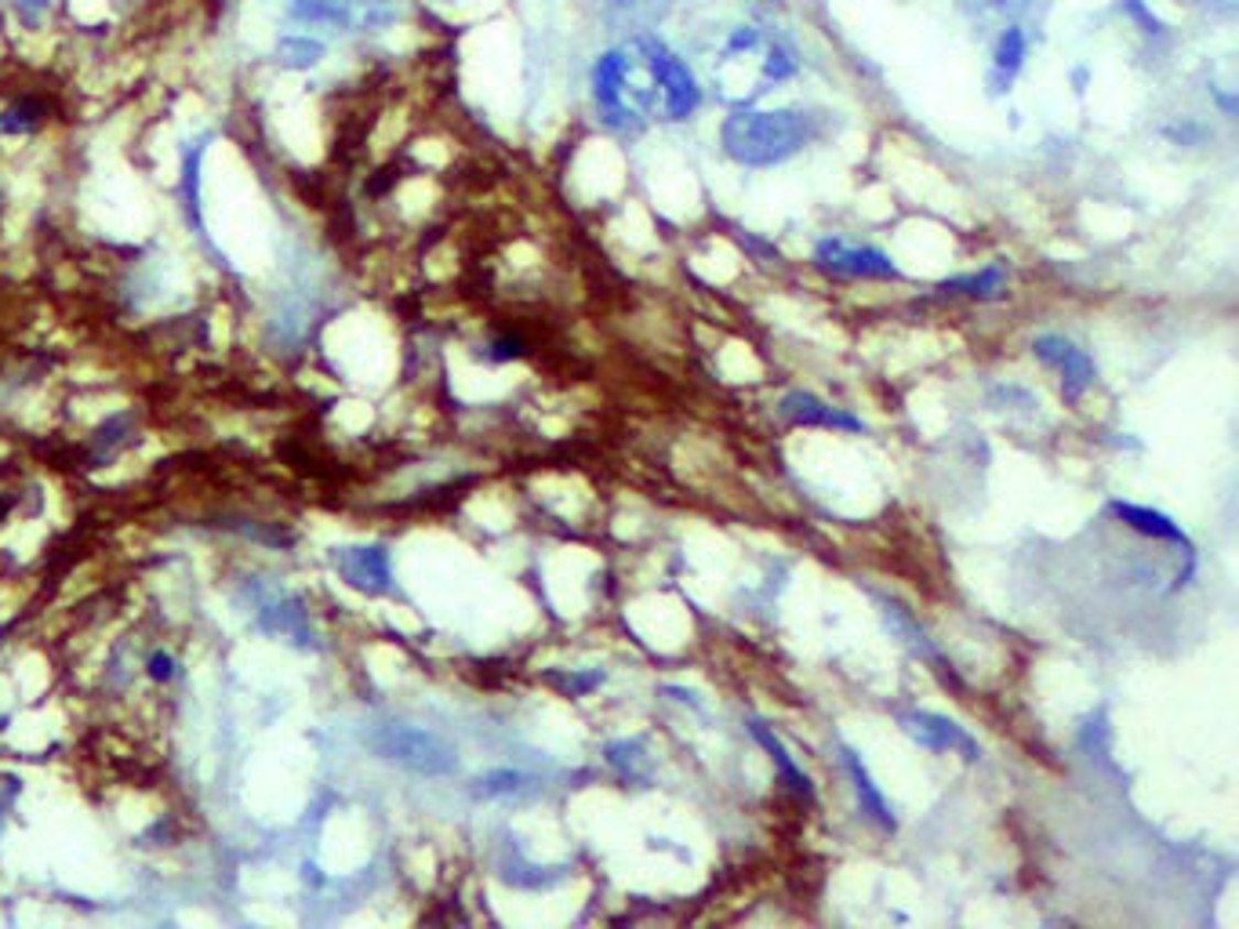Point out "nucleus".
Here are the masks:
<instances>
[{
  "mask_svg": "<svg viewBox=\"0 0 1239 929\" xmlns=\"http://www.w3.org/2000/svg\"><path fill=\"white\" fill-rule=\"evenodd\" d=\"M589 88L600 120L615 131H637L651 113H662V88L648 58L643 33H633L626 44L611 47L593 63Z\"/></svg>",
  "mask_w": 1239,
  "mask_h": 929,
  "instance_id": "nucleus-1",
  "label": "nucleus"
},
{
  "mask_svg": "<svg viewBox=\"0 0 1239 929\" xmlns=\"http://www.w3.org/2000/svg\"><path fill=\"white\" fill-rule=\"evenodd\" d=\"M815 117L804 109H735L720 128V145L742 167H774L815 139Z\"/></svg>",
  "mask_w": 1239,
  "mask_h": 929,
  "instance_id": "nucleus-2",
  "label": "nucleus"
},
{
  "mask_svg": "<svg viewBox=\"0 0 1239 929\" xmlns=\"http://www.w3.org/2000/svg\"><path fill=\"white\" fill-rule=\"evenodd\" d=\"M796 73L793 47L779 36L763 33L757 26H735L724 36L720 52L713 58V77L727 88V99L752 102L760 99L771 84H782Z\"/></svg>",
  "mask_w": 1239,
  "mask_h": 929,
  "instance_id": "nucleus-3",
  "label": "nucleus"
},
{
  "mask_svg": "<svg viewBox=\"0 0 1239 929\" xmlns=\"http://www.w3.org/2000/svg\"><path fill=\"white\" fill-rule=\"evenodd\" d=\"M371 752L422 777H447L458 769V755L444 737L422 726H382L371 737Z\"/></svg>",
  "mask_w": 1239,
  "mask_h": 929,
  "instance_id": "nucleus-4",
  "label": "nucleus"
},
{
  "mask_svg": "<svg viewBox=\"0 0 1239 929\" xmlns=\"http://www.w3.org/2000/svg\"><path fill=\"white\" fill-rule=\"evenodd\" d=\"M643 44H648V58L654 66V77H659L662 88V117L665 120H687L695 109L702 106V88L695 80L691 66L680 58L665 41H659L654 33H643Z\"/></svg>",
  "mask_w": 1239,
  "mask_h": 929,
  "instance_id": "nucleus-5",
  "label": "nucleus"
},
{
  "mask_svg": "<svg viewBox=\"0 0 1239 929\" xmlns=\"http://www.w3.org/2000/svg\"><path fill=\"white\" fill-rule=\"evenodd\" d=\"M815 265L825 269L833 276H850V280H898V265L887 259L880 248H869V243H847L840 237L822 240L815 248Z\"/></svg>",
  "mask_w": 1239,
  "mask_h": 929,
  "instance_id": "nucleus-6",
  "label": "nucleus"
},
{
  "mask_svg": "<svg viewBox=\"0 0 1239 929\" xmlns=\"http://www.w3.org/2000/svg\"><path fill=\"white\" fill-rule=\"evenodd\" d=\"M898 723H902V730L920 744V748H927V752H956V755H964L967 763H978L981 759L978 741L970 737V733L959 726V723H953V719H945L938 712H902V715H898Z\"/></svg>",
  "mask_w": 1239,
  "mask_h": 929,
  "instance_id": "nucleus-7",
  "label": "nucleus"
},
{
  "mask_svg": "<svg viewBox=\"0 0 1239 929\" xmlns=\"http://www.w3.org/2000/svg\"><path fill=\"white\" fill-rule=\"evenodd\" d=\"M1032 352H1036V360L1047 363L1051 371L1062 374V389H1065L1068 400L1084 396L1087 389L1095 385V378H1098L1095 360H1090L1079 346H1073L1068 338H1062V335H1040L1036 341H1032Z\"/></svg>",
  "mask_w": 1239,
  "mask_h": 929,
  "instance_id": "nucleus-8",
  "label": "nucleus"
},
{
  "mask_svg": "<svg viewBox=\"0 0 1239 929\" xmlns=\"http://www.w3.org/2000/svg\"><path fill=\"white\" fill-rule=\"evenodd\" d=\"M779 414L789 422V425H800V429H844V433H866V425L855 414H847L840 407H833V403L818 400L815 393H804V389H796V393H785L779 400Z\"/></svg>",
  "mask_w": 1239,
  "mask_h": 929,
  "instance_id": "nucleus-9",
  "label": "nucleus"
},
{
  "mask_svg": "<svg viewBox=\"0 0 1239 929\" xmlns=\"http://www.w3.org/2000/svg\"><path fill=\"white\" fill-rule=\"evenodd\" d=\"M840 755H844V769H847V777H850V788H855V799L861 806V813H866L880 831H894L898 821H894V813H891V802L883 799V791H880L877 780H872L866 763H861V755L850 752V748H844Z\"/></svg>",
  "mask_w": 1239,
  "mask_h": 929,
  "instance_id": "nucleus-10",
  "label": "nucleus"
},
{
  "mask_svg": "<svg viewBox=\"0 0 1239 929\" xmlns=\"http://www.w3.org/2000/svg\"><path fill=\"white\" fill-rule=\"evenodd\" d=\"M880 606H883V614H887V621H891V629L902 635L905 640V646L909 651H913L916 657H923V662L927 665H934V671H942V679H949V682H956V676H953V668H949V662H945L942 657V651L938 646H934V640L927 632H923L920 625H916V617L909 614V610L902 606V603H894V599H883L880 595Z\"/></svg>",
  "mask_w": 1239,
  "mask_h": 929,
  "instance_id": "nucleus-11",
  "label": "nucleus"
},
{
  "mask_svg": "<svg viewBox=\"0 0 1239 929\" xmlns=\"http://www.w3.org/2000/svg\"><path fill=\"white\" fill-rule=\"evenodd\" d=\"M1109 512L1123 523V527H1131V531L1145 534V537H1160V542L1182 545L1185 553L1193 556V542H1188V534L1177 527L1171 516H1163V512L1145 509V505H1131V501H1112Z\"/></svg>",
  "mask_w": 1239,
  "mask_h": 929,
  "instance_id": "nucleus-12",
  "label": "nucleus"
},
{
  "mask_svg": "<svg viewBox=\"0 0 1239 929\" xmlns=\"http://www.w3.org/2000/svg\"><path fill=\"white\" fill-rule=\"evenodd\" d=\"M1025 55H1029V36L1022 30V22H1011V26H1003L1000 41L992 47V88L1003 91L1011 88V80L1018 77V69L1025 66Z\"/></svg>",
  "mask_w": 1239,
  "mask_h": 929,
  "instance_id": "nucleus-13",
  "label": "nucleus"
},
{
  "mask_svg": "<svg viewBox=\"0 0 1239 929\" xmlns=\"http://www.w3.org/2000/svg\"><path fill=\"white\" fill-rule=\"evenodd\" d=\"M749 730H752V737H757V741L763 744V752L771 755V763L779 766V774H782V780H785V785L793 788L800 799L815 802V785H811V777L804 774V769L796 766V759H793V755L785 752V744H782L779 737H774V733H771V726H768V723H760V719H752V723H749Z\"/></svg>",
  "mask_w": 1239,
  "mask_h": 929,
  "instance_id": "nucleus-14",
  "label": "nucleus"
},
{
  "mask_svg": "<svg viewBox=\"0 0 1239 929\" xmlns=\"http://www.w3.org/2000/svg\"><path fill=\"white\" fill-rule=\"evenodd\" d=\"M1043 4H1047V0H959V8H964L967 15H975L981 22H1003V26L1036 15V8Z\"/></svg>",
  "mask_w": 1239,
  "mask_h": 929,
  "instance_id": "nucleus-15",
  "label": "nucleus"
},
{
  "mask_svg": "<svg viewBox=\"0 0 1239 929\" xmlns=\"http://www.w3.org/2000/svg\"><path fill=\"white\" fill-rule=\"evenodd\" d=\"M1007 284V273L1003 265H986L981 273H970V276H953V280H942L938 291L942 295H967V298H996Z\"/></svg>",
  "mask_w": 1239,
  "mask_h": 929,
  "instance_id": "nucleus-16",
  "label": "nucleus"
},
{
  "mask_svg": "<svg viewBox=\"0 0 1239 929\" xmlns=\"http://www.w3.org/2000/svg\"><path fill=\"white\" fill-rule=\"evenodd\" d=\"M531 791H539V780L520 774V769H491V774L477 777V796H483V799L531 796Z\"/></svg>",
  "mask_w": 1239,
  "mask_h": 929,
  "instance_id": "nucleus-17",
  "label": "nucleus"
},
{
  "mask_svg": "<svg viewBox=\"0 0 1239 929\" xmlns=\"http://www.w3.org/2000/svg\"><path fill=\"white\" fill-rule=\"evenodd\" d=\"M607 8L618 11V15L626 19H637V22H654L662 19L665 11H670L673 0H604Z\"/></svg>",
  "mask_w": 1239,
  "mask_h": 929,
  "instance_id": "nucleus-18",
  "label": "nucleus"
},
{
  "mask_svg": "<svg viewBox=\"0 0 1239 929\" xmlns=\"http://www.w3.org/2000/svg\"><path fill=\"white\" fill-rule=\"evenodd\" d=\"M604 682V671L600 668H593V671H570V676H556V687H561L564 693H570V697H586V693H593Z\"/></svg>",
  "mask_w": 1239,
  "mask_h": 929,
  "instance_id": "nucleus-19",
  "label": "nucleus"
},
{
  "mask_svg": "<svg viewBox=\"0 0 1239 929\" xmlns=\"http://www.w3.org/2000/svg\"><path fill=\"white\" fill-rule=\"evenodd\" d=\"M520 352H524V346H520L517 338H502V341H494L488 357L491 360H513V357H520Z\"/></svg>",
  "mask_w": 1239,
  "mask_h": 929,
  "instance_id": "nucleus-20",
  "label": "nucleus"
},
{
  "mask_svg": "<svg viewBox=\"0 0 1239 929\" xmlns=\"http://www.w3.org/2000/svg\"><path fill=\"white\" fill-rule=\"evenodd\" d=\"M172 668H175V665H172V657H167L164 651H156V654L150 657V676H153V679H161V682H164V679H172Z\"/></svg>",
  "mask_w": 1239,
  "mask_h": 929,
  "instance_id": "nucleus-21",
  "label": "nucleus"
}]
</instances>
